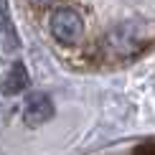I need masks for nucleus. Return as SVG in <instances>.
<instances>
[{"instance_id": "f257e3e1", "label": "nucleus", "mask_w": 155, "mask_h": 155, "mask_svg": "<svg viewBox=\"0 0 155 155\" xmlns=\"http://www.w3.org/2000/svg\"><path fill=\"white\" fill-rule=\"evenodd\" d=\"M51 33H54L56 41L66 43V46L76 43L84 33V23H81L79 13L71 8H59L51 15Z\"/></svg>"}, {"instance_id": "7ed1b4c3", "label": "nucleus", "mask_w": 155, "mask_h": 155, "mask_svg": "<svg viewBox=\"0 0 155 155\" xmlns=\"http://www.w3.org/2000/svg\"><path fill=\"white\" fill-rule=\"evenodd\" d=\"M25 87H28V71H25L23 64H13L8 76H5L3 81V92L5 94H21L25 92Z\"/></svg>"}, {"instance_id": "20e7f679", "label": "nucleus", "mask_w": 155, "mask_h": 155, "mask_svg": "<svg viewBox=\"0 0 155 155\" xmlns=\"http://www.w3.org/2000/svg\"><path fill=\"white\" fill-rule=\"evenodd\" d=\"M132 155H155V143H143L132 150Z\"/></svg>"}, {"instance_id": "f03ea898", "label": "nucleus", "mask_w": 155, "mask_h": 155, "mask_svg": "<svg viewBox=\"0 0 155 155\" xmlns=\"http://www.w3.org/2000/svg\"><path fill=\"white\" fill-rule=\"evenodd\" d=\"M54 114V102L46 92H33L23 104V122L28 127H41Z\"/></svg>"}]
</instances>
